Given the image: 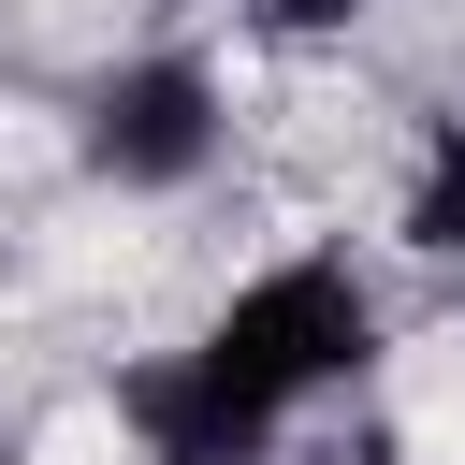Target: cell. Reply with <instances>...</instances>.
<instances>
[{"label": "cell", "mask_w": 465, "mask_h": 465, "mask_svg": "<svg viewBox=\"0 0 465 465\" xmlns=\"http://www.w3.org/2000/svg\"><path fill=\"white\" fill-rule=\"evenodd\" d=\"M73 160H87L102 189H131V203L203 189V174L232 160V87H218V58L145 44V58L87 73V102H73Z\"/></svg>", "instance_id": "cell-2"}, {"label": "cell", "mask_w": 465, "mask_h": 465, "mask_svg": "<svg viewBox=\"0 0 465 465\" xmlns=\"http://www.w3.org/2000/svg\"><path fill=\"white\" fill-rule=\"evenodd\" d=\"M276 465H407V450H392V436H378V421H349V436H291V450H276Z\"/></svg>", "instance_id": "cell-4"}, {"label": "cell", "mask_w": 465, "mask_h": 465, "mask_svg": "<svg viewBox=\"0 0 465 465\" xmlns=\"http://www.w3.org/2000/svg\"><path fill=\"white\" fill-rule=\"evenodd\" d=\"M363 15H378V0H262L276 44H334V29H363Z\"/></svg>", "instance_id": "cell-3"}, {"label": "cell", "mask_w": 465, "mask_h": 465, "mask_svg": "<svg viewBox=\"0 0 465 465\" xmlns=\"http://www.w3.org/2000/svg\"><path fill=\"white\" fill-rule=\"evenodd\" d=\"M392 320H378V276L349 247H291L262 276H232L174 349H145L116 378V421L145 465H276L320 407H349L378 378Z\"/></svg>", "instance_id": "cell-1"}, {"label": "cell", "mask_w": 465, "mask_h": 465, "mask_svg": "<svg viewBox=\"0 0 465 465\" xmlns=\"http://www.w3.org/2000/svg\"><path fill=\"white\" fill-rule=\"evenodd\" d=\"M450 276H465V247H450Z\"/></svg>", "instance_id": "cell-5"}]
</instances>
